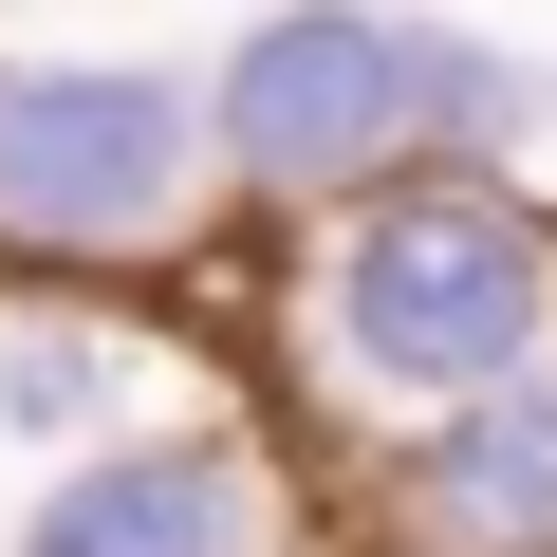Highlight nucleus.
<instances>
[{
	"label": "nucleus",
	"instance_id": "f257e3e1",
	"mask_svg": "<svg viewBox=\"0 0 557 557\" xmlns=\"http://www.w3.org/2000/svg\"><path fill=\"white\" fill-rule=\"evenodd\" d=\"M539 354H557V242L502 186H391L335 242V372H372L409 409H465Z\"/></svg>",
	"mask_w": 557,
	"mask_h": 557
},
{
	"label": "nucleus",
	"instance_id": "f03ea898",
	"mask_svg": "<svg viewBox=\"0 0 557 557\" xmlns=\"http://www.w3.org/2000/svg\"><path fill=\"white\" fill-rule=\"evenodd\" d=\"M483 112H502V57L372 20V0H278L223 57V168H260V186H354L409 131H483Z\"/></svg>",
	"mask_w": 557,
	"mask_h": 557
},
{
	"label": "nucleus",
	"instance_id": "7ed1b4c3",
	"mask_svg": "<svg viewBox=\"0 0 557 557\" xmlns=\"http://www.w3.org/2000/svg\"><path fill=\"white\" fill-rule=\"evenodd\" d=\"M186 205L168 75H0V223L20 242H149Z\"/></svg>",
	"mask_w": 557,
	"mask_h": 557
},
{
	"label": "nucleus",
	"instance_id": "20e7f679",
	"mask_svg": "<svg viewBox=\"0 0 557 557\" xmlns=\"http://www.w3.org/2000/svg\"><path fill=\"white\" fill-rule=\"evenodd\" d=\"M409 520H428L446 557H557V372H502V391H465V409L428 428V483H409Z\"/></svg>",
	"mask_w": 557,
	"mask_h": 557
},
{
	"label": "nucleus",
	"instance_id": "39448f33",
	"mask_svg": "<svg viewBox=\"0 0 557 557\" xmlns=\"http://www.w3.org/2000/svg\"><path fill=\"white\" fill-rule=\"evenodd\" d=\"M20 557H260V502L223 446H94L20 520Z\"/></svg>",
	"mask_w": 557,
	"mask_h": 557
},
{
	"label": "nucleus",
	"instance_id": "423d86ee",
	"mask_svg": "<svg viewBox=\"0 0 557 557\" xmlns=\"http://www.w3.org/2000/svg\"><path fill=\"white\" fill-rule=\"evenodd\" d=\"M112 391H131V354L75 335V317H20V335H0V446H57V428H94Z\"/></svg>",
	"mask_w": 557,
	"mask_h": 557
}]
</instances>
